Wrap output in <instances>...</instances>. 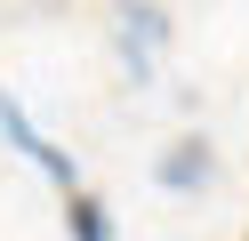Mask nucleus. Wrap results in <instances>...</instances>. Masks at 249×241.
Listing matches in <instances>:
<instances>
[{
    "label": "nucleus",
    "instance_id": "nucleus-1",
    "mask_svg": "<svg viewBox=\"0 0 249 241\" xmlns=\"http://www.w3.org/2000/svg\"><path fill=\"white\" fill-rule=\"evenodd\" d=\"M0 137L17 145L24 161H40V169H49L56 185H81V177H72V161H65V145H49V137H40V129L24 121V105H17V96H8V89H0Z\"/></svg>",
    "mask_w": 249,
    "mask_h": 241
},
{
    "label": "nucleus",
    "instance_id": "nucleus-2",
    "mask_svg": "<svg viewBox=\"0 0 249 241\" xmlns=\"http://www.w3.org/2000/svg\"><path fill=\"white\" fill-rule=\"evenodd\" d=\"M209 177H217V153H209L201 137H177V145L161 153V185H169V193H185V185H209Z\"/></svg>",
    "mask_w": 249,
    "mask_h": 241
},
{
    "label": "nucleus",
    "instance_id": "nucleus-3",
    "mask_svg": "<svg viewBox=\"0 0 249 241\" xmlns=\"http://www.w3.org/2000/svg\"><path fill=\"white\" fill-rule=\"evenodd\" d=\"M65 233L72 241H113V217H105V201L89 185H65Z\"/></svg>",
    "mask_w": 249,
    "mask_h": 241
},
{
    "label": "nucleus",
    "instance_id": "nucleus-4",
    "mask_svg": "<svg viewBox=\"0 0 249 241\" xmlns=\"http://www.w3.org/2000/svg\"><path fill=\"white\" fill-rule=\"evenodd\" d=\"M161 8H153V0H129V8H121V48L137 40V56H129V73H145V48H161Z\"/></svg>",
    "mask_w": 249,
    "mask_h": 241
}]
</instances>
